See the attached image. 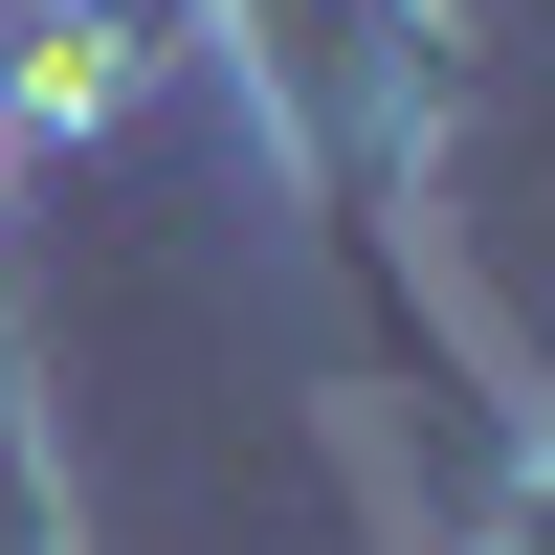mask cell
<instances>
[{
  "label": "cell",
  "mask_w": 555,
  "mask_h": 555,
  "mask_svg": "<svg viewBox=\"0 0 555 555\" xmlns=\"http://www.w3.org/2000/svg\"><path fill=\"white\" fill-rule=\"evenodd\" d=\"M245 44H267V112L311 133V178H334L356 245H378L400 156H423V89H444V23L423 0H245Z\"/></svg>",
  "instance_id": "1"
},
{
  "label": "cell",
  "mask_w": 555,
  "mask_h": 555,
  "mask_svg": "<svg viewBox=\"0 0 555 555\" xmlns=\"http://www.w3.org/2000/svg\"><path fill=\"white\" fill-rule=\"evenodd\" d=\"M178 0H0V133H112Z\"/></svg>",
  "instance_id": "2"
},
{
  "label": "cell",
  "mask_w": 555,
  "mask_h": 555,
  "mask_svg": "<svg viewBox=\"0 0 555 555\" xmlns=\"http://www.w3.org/2000/svg\"><path fill=\"white\" fill-rule=\"evenodd\" d=\"M0 555H67V512H44V444H23V311H0Z\"/></svg>",
  "instance_id": "3"
}]
</instances>
